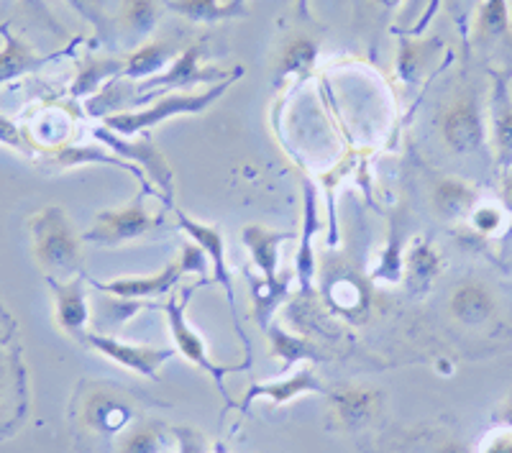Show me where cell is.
Instances as JSON below:
<instances>
[{
	"instance_id": "obj_1",
	"label": "cell",
	"mask_w": 512,
	"mask_h": 453,
	"mask_svg": "<svg viewBox=\"0 0 512 453\" xmlns=\"http://www.w3.org/2000/svg\"><path fill=\"white\" fill-rule=\"evenodd\" d=\"M31 246L41 272L54 279H72L82 272V236L59 205H47L29 218Z\"/></svg>"
},
{
	"instance_id": "obj_2",
	"label": "cell",
	"mask_w": 512,
	"mask_h": 453,
	"mask_svg": "<svg viewBox=\"0 0 512 453\" xmlns=\"http://www.w3.org/2000/svg\"><path fill=\"white\" fill-rule=\"evenodd\" d=\"M438 131L443 144L454 154H477L487 144V113L482 90L466 82L438 111Z\"/></svg>"
},
{
	"instance_id": "obj_3",
	"label": "cell",
	"mask_w": 512,
	"mask_h": 453,
	"mask_svg": "<svg viewBox=\"0 0 512 453\" xmlns=\"http://www.w3.org/2000/svg\"><path fill=\"white\" fill-rule=\"evenodd\" d=\"M236 80H226L213 85L210 90L198 95L190 93H175V95H162L154 105H149L146 111H121V113H111L108 118H103V126L116 131L121 136H139V134H149L154 126L164 123L167 118L172 116H182V113H200L205 111L208 105L216 103L228 88H231Z\"/></svg>"
},
{
	"instance_id": "obj_4",
	"label": "cell",
	"mask_w": 512,
	"mask_h": 453,
	"mask_svg": "<svg viewBox=\"0 0 512 453\" xmlns=\"http://www.w3.org/2000/svg\"><path fill=\"white\" fill-rule=\"evenodd\" d=\"M208 262V254L198 244H185L182 246L180 259L167 264L154 277H121L113 279V282H95L93 279L90 285L103 292V295L123 297V300H149V297L167 295L180 282V277L185 272H205Z\"/></svg>"
},
{
	"instance_id": "obj_5",
	"label": "cell",
	"mask_w": 512,
	"mask_h": 453,
	"mask_svg": "<svg viewBox=\"0 0 512 453\" xmlns=\"http://www.w3.org/2000/svg\"><path fill=\"white\" fill-rule=\"evenodd\" d=\"M93 136L103 146L116 151V157L126 159L131 164H139L144 177H149L162 190L164 203L172 205V192H175V187H172V167H169V159L159 151V146H154V141L149 139V134H139L141 139L134 141L131 136H121L111 131V128L100 126L95 128Z\"/></svg>"
},
{
	"instance_id": "obj_6",
	"label": "cell",
	"mask_w": 512,
	"mask_h": 453,
	"mask_svg": "<svg viewBox=\"0 0 512 453\" xmlns=\"http://www.w3.org/2000/svg\"><path fill=\"white\" fill-rule=\"evenodd\" d=\"M144 195L146 192H141L139 198L131 205H126V208L103 210V213L95 215L93 228L82 236V241L98 246H121L128 244V241L141 239L144 233L154 231L162 223V218L144 208Z\"/></svg>"
},
{
	"instance_id": "obj_7",
	"label": "cell",
	"mask_w": 512,
	"mask_h": 453,
	"mask_svg": "<svg viewBox=\"0 0 512 453\" xmlns=\"http://www.w3.org/2000/svg\"><path fill=\"white\" fill-rule=\"evenodd\" d=\"M200 54H203V41H195L190 47H185V52L175 59V62L169 64L167 70L162 75L152 77V80H144V85H139V93H149V90H185L192 88V85H218V82L226 80H239L241 77V67L236 70H218V67H203L200 64Z\"/></svg>"
},
{
	"instance_id": "obj_8",
	"label": "cell",
	"mask_w": 512,
	"mask_h": 453,
	"mask_svg": "<svg viewBox=\"0 0 512 453\" xmlns=\"http://www.w3.org/2000/svg\"><path fill=\"white\" fill-rule=\"evenodd\" d=\"M472 44L484 57H500L512 67V21L507 0H482L474 16Z\"/></svg>"
},
{
	"instance_id": "obj_9",
	"label": "cell",
	"mask_w": 512,
	"mask_h": 453,
	"mask_svg": "<svg viewBox=\"0 0 512 453\" xmlns=\"http://www.w3.org/2000/svg\"><path fill=\"white\" fill-rule=\"evenodd\" d=\"M192 295V287L185 292V297H182L180 302L175 300V297H169V302L164 305V313H167V323H169V333H172V338H175V349L180 351L182 356H185L190 364L200 366L203 372H208L210 377L216 379V384L223 390V377H226L228 372H239L241 366H218L210 361L208 356V346H205L203 336H200L195 328L187 323L185 318V305H187V297Z\"/></svg>"
},
{
	"instance_id": "obj_10",
	"label": "cell",
	"mask_w": 512,
	"mask_h": 453,
	"mask_svg": "<svg viewBox=\"0 0 512 453\" xmlns=\"http://www.w3.org/2000/svg\"><path fill=\"white\" fill-rule=\"evenodd\" d=\"M85 343H90L98 354L108 356L116 364L126 366L131 372L141 374V377L159 379V369H162L164 361H169L175 356L177 349H154V346H136V343L118 341L113 336H105V333H88Z\"/></svg>"
},
{
	"instance_id": "obj_11",
	"label": "cell",
	"mask_w": 512,
	"mask_h": 453,
	"mask_svg": "<svg viewBox=\"0 0 512 453\" xmlns=\"http://www.w3.org/2000/svg\"><path fill=\"white\" fill-rule=\"evenodd\" d=\"M47 285L52 287L54 295V318L57 326L67 336H75L85 341V328L90 320L88 292H85V274H77L72 279H54L47 277Z\"/></svg>"
},
{
	"instance_id": "obj_12",
	"label": "cell",
	"mask_w": 512,
	"mask_h": 453,
	"mask_svg": "<svg viewBox=\"0 0 512 453\" xmlns=\"http://www.w3.org/2000/svg\"><path fill=\"white\" fill-rule=\"evenodd\" d=\"M492 77V95H489V126H492V141H495V154L500 167L512 164V95H510V77L512 67L495 72L489 70Z\"/></svg>"
},
{
	"instance_id": "obj_13",
	"label": "cell",
	"mask_w": 512,
	"mask_h": 453,
	"mask_svg": "<svg viewBox=\"0 0 512 453\" xmlns=\"http://www.w3.org/2000/svg\"><path fill=\"white\" fill-rule=\"evenodd\" d=\"M448 310L466 328H479L495 318L497 297L484 279H461L448 297Z\"/></svg>"
},
{
	"instance_id": "obj_14",
	"label": "cell",
	"mask_w": 512,
	"mask_h": 453,
	"mask_svg": "<svg viewBox=\"0 0 512 453\" xmlns=\"http://www.w3.org/2000/svg\"><path fill=\"white\" fill-rule=\"evenodd\" d=\"M82 425L103 436L121 433L131 420V405L111 387H95L82 400Z\"/></svg>"
},
{
	"instance_id": "obj_15",
	"label": "cell",
	"mask_w": 512,
	"mask_h": 453,
	"mask_svg": "<svg viewBox=\"0 0 512 453\" xmlns=\"http://www.w3.org/2000/svg\"><path fill=\"white\" fill-rule=\"evenodd\" d=\"M400 34V47H397V59H395V72L397 80L408 88H415L425 80V75L433 70L436 64L438 52L443 49L441 39H428L423 41L420 36H410L405 31H397Z\"/></svg>"
},
{
	"instance_id": "obj_16",
	"label": "cell",
	"mask_w": 512,
	"mask_h": 453,
	"mask_svg": "<svg viewBox=\"0 0 512 453\" xmlns=\"http://www.w3.org/2000/svg\"><path fill=\"white\" fill-rule=\"evenodd\" d=\"M177 218H180L182 231H185L187 236H190V239L205 251V254H208L210 264H213V279H216L218 285H223L228 302H231V308H233V305H236V292H233V279L226 267V239H223V233L218 231V226H208V223L192 221V218H187L185 213H177Z\"/></svg>"
},
{
	"instance_id": "obj_17",
	"label": "cell",
	"mask_w": 512,
	"mask_h": 453,
	"mask_svg": "<svg viewBox=\"0 0 512 453\" xmlns=\"http://www.w3.org/2000/svg\"><path fill=\"white\" fill-rule=\"evenodd\" d=\"M182 52H185V44L180 39L144 41L126 59L121 77H126V80H152V77L162 75L169 62H175Z\"/></svg>"
},
{
	"instance_id": "obj_18",
	"label": "cell",
	"mask_w": 512,
	"mask_h": 453,
	"mask_svg": "<svg viewBox=\"0 0 512 453\" xmlns=\"http://www.w3.org/2000/svg\"><path fill=\"white\" fill-rule=\"evenodd\" d=\"M431 205L443 223H459L479 205V190L456 177H441L431 190Z\"/></svg>"
},
{
	"instance_id": "obj_19",
	"label": "cell",
	"mask_w": 512,
	"mask_h": 453,
	"mask_svg": "<svg viewBox=\"0 0 512 453\" xmlns=\"http://www.w3.org/2000/svg\"><path fill=\"white\" fill-rule=\"evenodd\" d=\"M0 34L6 39L3 49H0V85L8 80H16L21 75H29V72L41 70L52 59L41 57L31 44H26L24 39H18L8 26H0Z\"/></svg>"
},
{
	"instance_id": "obj_20",
	"label": "cell",
	"mask_w": 512,
	"mask_h": 453,
	"mask_svg": "<svg viewBox=\"0 0 512 453\" xmlns=\"http://www.w3.org/2000/svg\"><path fill=\"white\" fill-rule=\"evenodd\" d=\"M292 233H277L264 226H246L244 228V244L251 254L254 267L262 272L264 279H277L280 269V244L290 241Z\"/></svg>"
},
{
	"instance_id": "obj_21",
	"label": "cell",
	"mask_w": 512,
	"mask_h": 453,
	"mask_svg": "<svg viewBox=\"0 0 512 453\" xmlns=\"http://www.w3.org/2000/svg\"><path fill=\"white\" fill-rule=\"evenodd\" d=\"M320 41L318 36L308 34V31H297L290 39L282 44L280 54H277V75L274 80L280 82L285 77H303L313 70L315 59H318Z\"/></svg>"
},
{
	"instance_id": "obj_22",
	"label": "cell",
	"mask_w": 512,
	"mask_h": 453,
	"mask_svg": "<svg viewBox=\"0 0 512 453\" xmlns=\"http://www.w3.org/2000/svg\"><path fill=\"white\" fill-rule=\"evenodd\" d=\"M305 392H323V384L315 377L313 369H300V372H295L287 379H280V382L256 384V387L249 390L246 400L241 402V410H246L251 400H259V397L269 400L272 405H285V402L295 400V397L305 395Z\"/></svg>"
},
{
	"instance_id": "obj_23",
	"label": "cell",
	"mask_w": 512,
	"mask_h": 453,
	"mask_svg": "<svg viewBox=\"0 0 512 453\" xmlns=\"http://www.w3.org/2000/svg\"><path fill=\"white\" fill-rule=\"evenodd\" d=\"M169 11L177 16L187 18L192 24H218L228 18L249 16V8L244 0H233V3H221V0H164Z\"/></svg>"
},
{
	"instance_id": "obj_24",
	"label": "cell",
	"mask_w": 512,
	"mask_h": 453,
	"mask_svg": "<svg viewBox=\"0 0 512 453\" xmlns=\"http://www.w3.org/2000/svg\"><path fill=\"white\" fill-rule=\"evenodd\" d=\"M123 67H126V59H85V62L77 67L75 82H72V98H93L95 93L108 85V80L123 75Z\"/></svg>"
},
{
	"instance_id": "obj_25",
	"label": "cell",
	"mask_w": 512,
	"mask_h": 453,
	"mask_svg": "<svg viewBox=\"0 0 512 453\" xmlns=\"http://www.w3.org/2000/svg\"><path fill=\"white\" fill-rule=\"evenodd\" d=\"M336 413L346 428H359L367 423L377 410V392L359 390V387H341L333 392Z\"/></svg>"
},
{
	"instance_id": "obj_26",
	"label": "cell",
	"mask_w": 512,
	"mask_h": 453,
	"mask_svg": "<svg viewBox=\"0 0 512 453\" xmlns=\"http://www.w3.org/2000/svg\"><path fill=\"white\" fill-rule=\"evenodd\" d=\"M405 272H408L410 287L428 290L441 274V254L431 244L418 241V244L410 246L408 256H405Z\"/></svg>"
},
{
	"instance_id": "obj_27",
	"label": "cell",
	"mask_w": 512,
	"mask_h": 453,
	"mask_svg": "<svg viewBox=\"0 0 512 453\" xmlns=\"http://www.w3.org/2000/svg\"><path fill=\"white\" fill-rule=\"evenodd\" d=\"M303 244H300V251H297L295 267H297V279H300V287L303 292H310V282H313V249H310V236L318 231V210H315V190L313 185L305 182V215H303Z\"/></svg>"
},
{
	"instance_id": "obj_28",
	"label": "cell",
	"mask_w": 512,
	"mask_h": 453,
	"mask_svg": "<svg viewBox=\"0 0 512 453\" xmlns=\"http://www.w3.org/2000/svg\"><path fill=\"white\" fill-rule=\"evenodd\" d=\"M159 16H162V0H123L121 26L126 29L128 39H141L154 31Z\"/></svg>"
},
{
	"instance_id": "obj_29",
	"label": "cell",
	"mask_w": 512,
	"mask_h": 453,
	"mask_svg": "<svg viewBox=\"0 0 512 453\" xmlns=\"http://www.w3.org/2000/svg\"><path fill=\"white\" fill-rule=\"evenodd\" d=\"M251 285H254V315L256 320L262 323V328H269V320H272L274 308L280 305L282 300L287 297V287H290V274L285 277H277V279H259L251 277Z\"/></svg>"
},
{
	"instance_id": "obj_30",
	"label": "cell",
	"mask_w": 512,
	"mask_h": 453,
	"mask_svg": "<svg viewBox=\"0 0 512 453\" xmlns=\"http://www.w3.org/2000/svg\"><path fill=\"white\" fill-rule=\"evenodd\" d=\"M267 333H269V354L282 359V372H287V369L300 359H318L315 349L305 341V338L290 336V333L282 331L280 326H272V323H269Z\"/></svg>"
},
{
	"instance_id": "obj_31",
	"label": "cell",
	"mask_w": 512,
	"mask_h": 453,
	"mask_svg": "<svg viewBox=\"0 0 512 453\" xmlns=\"http://www.w3.org/2000/svg\"><path fill=\"white\" fill-rule=\"evenodd\" d=\"M164 436L159 433L157 425H141L121 438L118 453H162Z\"/></svg>"
},
{
	"instance_id": "obj_32",
	"label": "cell",
	"mask_w": 512,
	"mask_h": 453,
	"mask_svg": "<svg viewBox=\"0 0 512 453\" xmlns=\"http://www.w3.org/2000/svg\"><path fill=\"white\" fill-rule=\"evenodd\" d=\"M469 221H472L474 231L482 233V236H497L507 223V210L502 203H479L474 213L469 215Z\"/></svg>"
},
{
	"instance_id": "obj_33",
	"label": "cell",
	"mask_w": 512,
	"mask_h": 453,
	"mask_svg": "<svg viewBox=\"0 0 512 453\" xmlns=\"http://www.w3.org/2000/svg\"><path fill=\"white\" fill-rule=\"evenodd\" d=\"M0 144L11 146V149L21 151V154H26V157H31L36 149L34 141L29 139V134L21 131V126H16L13 121H8L6 116H0Z\"/></svg>"
},
{
	"instance_id": "obj_34",
	"label": "cell",
	"mask_w": 512,
	"mask_h": 453,
	"mask_svg": "<svg viewBox=\"0 0 512 453\" xmlns=\"http://www.w3.org/2000/svg\"><path fill=\"white\" fill-rule=\"evenodd\" d=\"M139 310H144V300H123V297L108 295V305H105V318L111 320L113 326H123L128 318H134Z\"/></svg>"
},
{
	"instance_id": "obj_35",
	"label": "cell",
	"mask_w": 512,
	"mask_h": 453,
	"mask_svg": "<svg viewBox=\"0 0 512 453\" xmlns=\"http://www.w3.org/2000/svg\"><path fill=\"white\" fill-rule=\"evenodd\" d=\"M21 3H24V11H26V16H29V18H34L36 24H39V26H44V29H49V31H52V34H57V36H64L62 26L57 24V18L52 16V11H49V8H47V3H44V0H21Z\"/></svg>"
},
{
	"instance_id": "obj_36",
	"label": "cell",
	"mask_w": 512,
	"mask_h": 453,
	"mask_svg": "<svg viewBox=\"0 0 512 453\" xmlns=\"http://www.w3.org/2000/svg\"><path fill=\"white\" fill-rule=\"evenodd\" d=\"M67 3H70L82 18H88L90 24H93L100 34L108 36V21H105V13L103 8H100L98 0H67Z\"/></svg>"
},
{
	"instance_id": "obj_37",
	"label": "cell",
	"mask_w": 512,
	"mask_h": 453,
	"mask_svg": "<svg viewBox=\"0 0 512 453\" xmlns=\"http://www.w3.org/2000/svg\"><path fill=\"white\" fill-rule=\"evenodd\" d=\"M175 436L180 441L182 453H208V443L200 436V430L192 428H175Z\"/></svg>"
},
{
	"instance_id": "obj_38",
	"label": "cell",
	"mask_w": 512,
	"mask_h": 453,
	"mask_svg": "<svg viewBox=\"0 0 512 453\" xmlns=\"http://www.w3.org/2000/svg\"><path fill=\"white\" fill-rule=\"evenodd\" d=\"M479 453H512V430H497L482 443Z\"/></svg>"
},
{
	"instance_id": "obj_39",
	"label": "cell",
	"mask_w": 512,
	"mask_h": 453,
	"mask_svg": "<svg viewBox=\"0 0 512 453\" xmlns=\"http://www.w3.org/2000/svg\"><path fill=\"white\" fill-rule=\"evenodd\" d=\"M502 205H505L507 213H512V177H505V182H502Z\"/></svg>"
},
{
	"instance_id": "obj_40",
	"label": "cell",
	"mask_w": 512,
	"mask_h": 453,
	"mask_svg": "<svg viewBox=\"0 0 512 453\" xmlns=\"http://www.w3.org/2000/svg\"><path fill=\"white\" fill-rule=\"evenodd\" d=\"M374 6L382 13H392L402 6V0H374Z\"/></svg>"
}]
</instances>
